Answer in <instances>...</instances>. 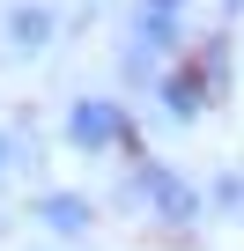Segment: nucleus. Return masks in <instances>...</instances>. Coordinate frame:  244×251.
<instances>
[{"instance_id":"f257e3e1","label":"nucleus","mask_w":244,"mask_h":251,"mask_svg":"<svg viewBox=\"0 0 244 251\" xmlns=\"http://www.w3.org/2000/svg\"><path fill=\"white\" fill-rule=\"evenodd\" d=\"M74 133H81V141H111V111H81Z\"/></svg>"}]
</instances>
